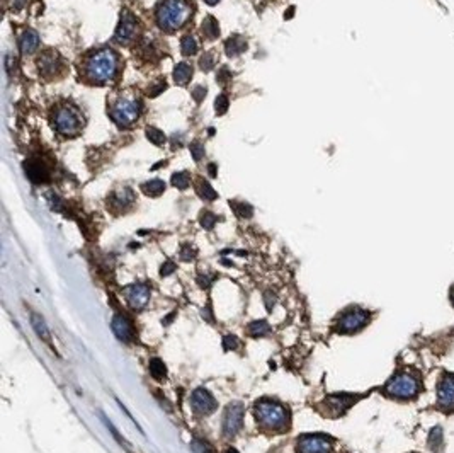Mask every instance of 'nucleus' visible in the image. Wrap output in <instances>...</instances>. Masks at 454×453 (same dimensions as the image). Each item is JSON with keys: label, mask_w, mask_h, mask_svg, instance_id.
I'll return each mask as SVG.
<instances>
[{"label": "nucleus", "mask_w": 454, "mask_h": 453, "mask_svg": "<svg viewBox=\"0 0 454 453\" xmlns=\"http://www.w3.org/2000/svg\"><path fill=\"white\" fill-rule=\"evenodd\" d=\"M119 72V56L109 48L90 53L83 62V77L90 84H108L116 79Z\"/></svg>", "instance_id": "f257e3e1"}, {"label": "nucleus", "mask_w": 454, "mask_h": 453, "mask_svg": "<svg viewBox=\"0 0 454 453\" xmlns=\"http://www.w3.org/2000/svg\"><path fill=\"white\" fill-rule=\"evenodd\" d=\"M192 7L188 0H165L157 11V22L163 31H177L191 19Z\"/></svg>", "instance_id": "f03ea898"}, {"label": "nucleus", "mask_w": 454, "mask_h": 453, "mask_svg": "<svg viewBox=\"0 0 454 453\" xmlns=\"http://www.w3.org/2000/svg\"><path fill=\"white\" fill-rule=\"evenodd\" d=\"M255 419L262 428L281 431L288 426V411L279 402L262 399L255 405Z\"/></svg>", "instance_id": "7ed1b4c3"}, {"label": "nucleus", "mask_w": 454, "mask_h": 453, "mask_svg": "<svg viewBox=\"0 0 454 453\" xmlns=\"http://www.w3.org/2000/svg\"><path fill=\"white\" fill-rule=\"evenodd\" d=\"M420 392V380L415 373L400 372L393 375L385 385V394L393 399H413Z\"/></svg>", "instance_id": "20e7f679"}, {"label": "nucleus", "mask_w": 454, "mask_h": 453, "mask_svg": "<svg viewBox=\"0 0 454 453\" xmlns=\"http://www.w3.org/2000/svg\"><path fill=\"white\" fill-rule=\"evenodd\" d=\"M53 128L63 136H75L83 126V116L70 104L58 106L53 113Z\"/></svg>", "instance_id": "39448f33"}, {"label": "nucleus", "mask_w": 454, "mask_h": 453, "mask_svg": "<svg viewBox=\"0 0 454 453\" xmlns=\"http://www.w3.org/2000/svg\"><path fill=\"white\" fill-rule=\"evenodd\" d=\"M140 111H141V108H140V102L136 99L125 97L119 99L111 108V118L116 125L129 126L140 118Z\"/></svg>", "instance_id": "423d86ee"}, {"label": "nucleus", "mask_w": 454, "mask_h": 453, "mask_svg": "<svg viewBox=\"0 0 454 453\" xmlns=\"http://www.w3.org/2000/svg\"><path fill=\"white\" fill-rule=\"evenodd\" d=\"M298 453H330L332 452V438L325 435H305L298 438L296 445Z\"/></svg>", "instance_id": "0eeeda50"}, {"label": "nucleus", "mask_w": 454, "mask_h": 453, "mask_svg": "<svg viewBox=\"0 0 454 453\" xmlns=\"http://www.w3.org/2000/svg\"><path fill=\"white\" fill-rule=\"evenodd\" d=\"M368 322H369V312L362 310V308H352V310L345 312V314L340 317L337 329H339V332L350 334V332H356V331H359V329H362Z\"/></svg>", "instance_id": "6e6552de"}, {"label": "nucleus", "mask_w": 454, "mask_h": 453, "mask_svg": "<svg viewBox=\"0 0 454 453\" xmlns=\"http://www.w3.org/2000/svg\"><path fill=\"white\" fill-rule=\"evenodd\" d=\"M437 407L442 411H454V375L446 373L437 385Z\"/></svg>", "instance_id": "1a4fd4ad"}, {"label": "nucleus", "mask_w": 454, "mask_h": 453, "mask_svg": "<svg viewBox=\"0 0 454 453\" xmlns=\"http://www.w3.org/2000/svg\"><path fill=\"white\" fill-rule=\"evenodd\" d=\"M243 412H245V409H243V405L238 404V402L230 404L228 407H226L225 419H223V435L232 438V436H235L236 433L242 429Z\"/></svg>", "instance_id": "9d476101"}, {"label": "nucleus", "mask_w": 454, "mask_h": 453, "mask_svg": "<svg viewBox=\"0 0 454 453\" xmlns=\"http://www.w3.org/2000/svg\"><path fill=\"white\" fill-rule=\"evenodd\" d=\"M38 70L45 79H53L56 77L60 73V70L63 68V62L62 56L58 55L53 49H48V51L41 53V56L38 58Z\"/></svg>", "instance_id": "9b49d317"}, {"label": "nucleus", "mask_w": 454, "mask_h": 453, "mask_svg": "<svg viewBox=\"0 0 454 453\" xmlns=\"http://www.w3.org/2000/svg\"><path fill=\"white\" fill-rule=\"evenodd\" d=\"M357 401V395L352 394H337V395H329L323 401V405H325V414L329 416H340Z\"/></svg>", "instance_id": "f8f14e48"}, {"label": "nucleus", "mask_w": 454, "mask_h": 453, "mask_svg": "<svg viewBox=\"0 0 454 453\" xmlns=\"http://www.w3.org/2000/svg\"><path fill=\"white\" fill-rule=\"evenodd\" d=\"M136 32H138V21H136L128 11H123L121 21H119V26L114 34L116 41L128 45V43H131L133 39H135Z\"/></svg>", "instance_id": "ddd939ff"}, {"label": "nucleus", "mask_w": 454, "mask_h": 453, "mask_svg": "<svg viewBox=\"0 0 454 453\" xmlns=\"http://www.w3.org/2000/svg\"><path fill=\"white\" fill-rule=\"evenodd\" d=\"M191 405L194 409V412H198V414H211L218 404H216L215 397L206 388H196L192 392Z\"/></svg>", "instance_id": "4468645a"}, {"label": "nucleus", "mask_w": 454, "mask_h": 453, "mask_svg": "<svg viewBox=\"0 0 454 453\" xmlns=\"http://www.w3.org/2000/svg\"><path fill=\"white\" fill-rule=\"evenodd\" d=\"M125 295H126V300H128V304L131 305L133 308L140 310V308H143L148 304L150 288L146 285H143V283H136V285H131L126 288Z\"/></svg>", "instance_id": "2eb2a0df"}, {"label": "nucleus", "mask_w": 454, "mask_h": 453, "mask_svg": "<svg viewBox=\"0 0 454 453\" xmlns=\"http://www.w3.org/2000/svg\"><path fill=\"white\" fill-rule=\"evenodd\" d=\"M24 171L28 174V178L31 179L34 184H43V182L49 181V171L43 162L34 161V159H29L24 162Z\"/></svg>", "instance_id": "dca6fc26"}, {"label": "nucleus", "mask_w": 454, "mask_h": 453, "mask_svg": "<svg viewBox=\"0 0 454 453\" xmlns=\"http://www.w3.org/2000/svg\"><path fill=\"white\" fill-rule=\"evenodd\" d=\"M111 325H112V332H114V336L119 341L129 342L133 339V327L128 319H126V315L116 314L114 317H112Z\"/></svg>", "instance_id": "f3484780"}, {"label": "nucleus", "mask_w": 454, "mask_h": 453, "mask_svg": "<svg viewBox=\"0 0 454 453\" xmlns=\"http://www.w3.org/2000/svg\"><path fill=\"white\" fill-rule=\"evenodd\" d=\"M39 46V34L34 31V29H28V31H24V34L21 36V39H19V48H21V51L24 53V55H28V53H32L36 51Z\"/></svg>", "instance_id": "a211bd4d"}, {"label": "nucleus", "mask_w": 454, "mask_h": 453, "mask_svg": "<svg viewBox=\"0 0 454 453\" xmlns=\"http://www.w3.org/2000/svg\"><path fill=\"white\" fill-rule=\"evenodd\" d=\"M247 49V41L242 36H232L228 41L225 43V51L228 56H238Z\"/></svg>", "instance_id": "6ab92c4d"}, {"label": "nucleus", "mask_w": 454, "mask_h": 453, "mask_svg": "<svg viewBox=\"0 0 454 453\" xmlns=\"http://www.w3.org/2000/svg\"><path fill=\"white\" fill-rule=\"evenodd\" d=\"M31 324H32V327H34L36 334L41 339H45L48 344H51V338H49V331H48V325H46L45 319L38 314H31Z\"/></svg>", "instance_id": "aec40b11"}, {"label": "nucleus", "mask_w": 454, "mask_h": 453, "mask_svg": "<svg viewBox=\"0 0 454 453\" xmlns=\"http://www.w3.org/2000/svg\"><path fill=\"white\" fill-rule=\"evenodd\" d=\"M192 77V68L188 63H179V65L173 68V81L179 85H186Z\"/></svg>", "instance_id": "412c9836"}, {"label": "nucleus", "mask_w": 454, "mask_h": 453, "mask_svg": "<svg viewBox=\"0 0 454 453\" xmlns=\"http://www.w3.org/2000/svg\"><path fill=\"white\" fill-rule=\"evenodd\" d=\"M133 191L129 188H123V189H119V191H116V193H112V198H111V203L112 205H118V206H128V205H131L133 203Z\"/></svg>", "instance_id": "4be33fe9"}, {"label": "nucleus", "mask_w": 454, "mask_h": 453, "mask_svg": "<svg viewBox=\"0 0 454 453\" xmlns=\"http://www.w3.org/2000/svg\"><path fill=\"white\" fill-rule=\"evenodd\" d=\"M141 189L146 196L157 198V196H160L165 191V182H163L162 179H153V181H150V182H145V184L141 186Z\"/></svg>", "instance_id": "5701e85b"}, {"label": "nucleus", "mask_w": 454, "mask_h": 453, "mask_svg": "<svg viewBox=\"0 0 454 453\" xmlns=\"http://www.w3.org/2000/svg\"><path fill=\"white\" fill-rule=\"evenodd\" d=\"M203 32L208 39H216L219 36V28H218V21H216L213 16H208V17L203 21Z\"/></svg>", "instance_id": "b1692460"}, {"label": "nucleus", "mask_w": 454, "mask_h": 453, "mask_svg": "<svg viewBox=\"0 0 454 453\" xmlns=\"http://www.w3.org/2000/svg\"><path fill=\"white\" fill-rule=\"evenodd\" d=\"M247 331H249V334L253 336V338H262V336L269 334L270 327H269V324H267L266 321H253V322H250V324H249Z\"/></svg>", "instance_id": "393cba45"}, {"label": "nucleus", "mask_w": 454, "mask_h": 453, "mask_svg": "<svg viewBox=\"0 0 454 453\" xmlns=\"http://www.w3.org/2000/svg\"><path fill=\"white\" fill-rule=\"evenodd\" d=\"M150 375L155 378V380H162L167 375V368L163 365V361L160 358H152L150 359Z\"/></svg>", "instance_id": "a878e982"}, {"label": "nucleus", "mask_w": 454, "mask_h": 453, "mask_svg": "<svg viewBox=\"0 0 454 453\" xmlns=\"http://www.w3.org/2000/svg\"><path fill=\"white\" fill-rule=\"evenodd\" d=\"M230 206L235 211L236 216L240 218H250L253 215V208L249 205V203H242V201H230Z\"/></svg>", "instance_id": "bb28decb"}, {"label": "nucleus", "mask_w": 454, "mask_h": 453, "mask_svg": "<svg viewBox=\"0 0 454 453\" xmlns=\"http://www.w3.org/2000/svg\"><path fill=\"white\" fill-rule=\"evenodd\" d=\"M198 193H199V196H201L203 199H206V201H213V199L218 198L216 191L211 188V184H209L208 181H199V184H198Z\"/></svg>", "instance_id": "cd10ccee"}, {"label": "nucleus", "mask_w": 454, "mask_h": 453, "mask_svg": "<svg viewBox=\"0 0 454 453\" xmlns=\"http://www.w3.org/2000/svg\"><path fill=\"white\" fill-rule=\"evenodd\" d=\"M180 49H182L184 55L192 56L198 53V43H196V39L192 36H184L182 41H180Z\"/></svg>", "instance_id": "c85d7f7f"}, {"label": "nucleus", "mask_w": 454, "mask_h": 453, "mask_svg": "<svg viewBox=\"0 0 454 453\" xmlns=\"http://www.w3.org/2000/svg\"><path fill=\"white\" fill-rule=\"evenodd\" d=\"M429 446L434 450V452L439 453L440 448H442V429L440 428H434L429 435Z\"/></svg>", "instance_id": "c756f323"}, {"label": "nucleus", "mask_w": 454, "mask_h": 453, "mask_svg": "<svg viewBox=\"0 0 454 453\" xmlns=\"http://www.w3.org/2000/svg\"><path fill=\"white\" fill-rule=\"evenodd\" d=\"M145 133H146V138H148L153 145H163V143H165V135H163L160 129L150 126V128H146Z\"/></svg>", "instance_id": "7c9ffc66"}, {"label": "nucleus", "mask_w": 454, "mask_h": 453, "mask_svg": "<svg viewBox=\"0 0 454 453\" xmlns=\"http://www.w3.org/2000/svg\"><path fill=\"white\" fill-rule=\"evenodd\" d=\"M189 176L188 172H175L172 176V184L175 186L177 189H188L189 188Z\"/></svg>", "instance_id": "2f4dec72"}, {"label": "nucleus", "mask_w": 454, "mask_h": 453, "mask_svg": "<svg viewBox=\"0 0 454 453\" xmlns=\"http://www.w3.org/2000/svg\"><path fill=\"white\" fill-rule=\"evenodd\" d=\"M216 222H218V216H216L215 213H211V211L201 213V225L204 226L206 230H211Z\"/></svg>", "instance_id": "473e14b6"}, {"label": "nucleus", "mask_w": 454, "mask_h": 453, "mask_svg": "<svg viewBox=\"0 0 454 453\" xmlns=\"http://www.w3.org/2000/svg\"><path fill=\"white\" fill-rule=\"evenodd\" d=\"M199 66H201L203 72H209V70L215 66V55H213V51L204 53V56H201V60H199Z\"/></svg>", "instance_id": "72a5a7b5"}, {"label": "nucleus", "mask_w": 454, "mask_h": 453, "mask_svg": "<svg viewBox=\"0 0 454 453\" xmlns=\"http://www.w3.org/2000/svg\"><path fill=\"white\" fill-rule=\"evenodd\" d=\"M215 106H216V114H225V113L228 111V97H226L225 94H219L215 101Z\"/></svg>", "instance_id": "f704fd0d"}, {"label": "nucleus", "mask_w": 454, "mask_h": 453, "mask_svg": "<svg viewBox=\"0 0 454 453\" xmlns=\"http://www.w3.org/2000/svg\"><path fill=\"white\" fill-rule=\"evenodd\" d=\"M191 155L196 162H199L203 157H204V146H203L201 142H192L191 143Z\"/></svg>", "instance_id": "c9c22d12"}, {"label": "nucleus", "mask_w": 454, "mask_h": 453, "mask_svg": "<svg viewBox=\"0 0 454 453\" xmlns=\"http://www.w3.org/2000/svg\"><path fill=\"white\" fill-rule=\"evenodd\" d=\"M191 448L194 453H213L211 446H209L208 443L201 441V439H194V441L191 443Z\"/></svg>", "instance_id": "e433bc0d"}, {"label": "nucleus", "mask_w": 454, "mask_h": 453, "mask_svg": "<svg viewBox=\"0 0 454 453\" xmlns=\"http://www.w3.org/2000/svg\"><path fill=\"white\" fill-rule=\"evenodd\" d=\"M196 258V249L192 247L191 244H184L182 249H180V259L182 261H191V259Z\"/></svg>", "instance_id": "4c0bfd02"}, {"label": "nucleus", "mask_w": 454, "mask_h": 453, "mask_svg": "<svg viewBox=\"0 0 454 453\" xmlns=\"http://www.w3.org/2000/svg\"><path fill=\"white\" fill-rule=\"evenodd\" d=\"M165 87H167L165 81H163V79H160V81L157 82V85H153V87L148 89V96H150V97H155V96L162 94V92L165 91Z\"/></svg>", "instance_id": "58836bf2"}, {"label": "nucleus", "mask_w": 454, "mask_h": 453, "mask_svg": "<svg viewBox=\"0 0 454 453\" xmlns=\"http://www.w3.org/2000/svg\"><path fill=\"white\" fill-rule=\"evenodd\" d=\"M223 348H225L226 351L236 349L238 348V339H236L235 336H225V338H223Z\"/></svg>", "instance_id": "ea45409f"}, {"label": "nucleus", "mask_w": 454, "mask_h": 453, "mask_svg": "<svg viewBox=\"0 0 454 453\" xmlns=\"http://www.w3.org/2000/svg\"><path fill=\"white\" fill-rule=\"evenodd\" d=\"M206 96V87H203V85H196L194 89H192V97H194L196 102H201L203 99H204Z\"/></svg>", "instance_id": "a19ab883"}, {"label": "nucleus", "mask_w": 454, "mask_h": 453, "mask_svg": "<svg viewBox=\"0 0 454 453\" xmlns=\"http://www.w3.org/2000/svg\"><path fill=\"white\" fill-rule=\"evenodd\" d=\"M228 81H232V72H230L228 68H225V66H223V68L218 72V82H219V84H226Z\"/></svg>", "instance_id": "79ce46f5"}, {"label": "nucleus", "mask_w": 454, "mask_h": 453, "mask_svg": "<svg viewBox=\"0 0 454 453\" xmlns=\"http://www.w3.org/2000/svg\"><path fill=\"white\" fill-rule=\"evenodd\" d=\"M173 269H175V264H173L172 261H167V262H163L162 269H160V275H162V276H169L170 273H173Z\"/></svg>", "instance_id": "37998d69"}, {"label": "nucleus", "mask_w": 454, "mask_h": 453, "mask_svg": "<svg viewBox=\"0 0 454 453\" xmlns=\"http://www.w3.org/2000/svg\"><path fill=\"white\" fill-rule=\"evenodd\" d=\"M211 281H213V276L209 278L208 275H201L198 278V283H199V286H201V288H208V286L211 285Z\"/></svg>", "instance_id": "c03bdc74"}, {"label": "nucleus", "mask_w": 454, "mask_h": 453, "mask_svg": "<svg viewBox=\"0 0 454 453\" xmlns=\"http://www.w3.org/2000/svg\"><path fill=\"white\" fill-rule=\"evenodd\" d=\"M208 172L211 178H216V164H209L208 165Z\"/></svg>", "instance_id": "a18cd8bd"}, {"label": "nucleus", "mask_w": 454, "mask_h": 453, "mask_svg": "<svg viewBox=\"0 0 454 453\" xmlns=\"http://www.w3.org/2000/svg\"><path fill=\"white\" fill-rule=\"evenodd\" d=\"M293 14H295V7H289L288 11H286L284 17H286V19H291V17H293Z\"/></svg>", "instance_id": "49530a36"}, {"label": "nucleus", "mask_w": 454, "mask_h": 453, "mask_svg": "<svg viewBox=\"0 0 454 453\" xmlns=\"http://www.w3.org/2000/svg\"><path fill=\"white\" fill-rule=\"evenodd\" d=\"M14 5H16V9L19 11V9H22V5H24V0H16Z\"/></svg>", "instance_id": "de8ad7c7"}, {"label": "nucleus", "mask_w": 454, "mask_h": 453, "mask_svg": "<svg viewBox=\"0 0 454 453\" xmlns=\"http://www.w3.org/2000/svg\"><path fill=\"white\" fill-rule=\"evenodd\" d=\"M206 4H209V5H215V4H218L219 0H204Z\"/></svg>", "instance_id": "09e8293b"}, {"label": "nucleus", "mask_w": 454, "mask_h": 453, "mask_svg": "<svg viewBox=\"0 0 454 453\" xmlns=\"http://www.w3.org/2000/svg\"><path fill=\"white\" fill-rule=\"evenodd\" d=\"M225 453H238V452H236L235 448H228V450H225Z\"/></svg>", "instance_id": "8fccbe9b"}, {"label": "nucleus", "mask_w": 454, "mask_h": 453, "mask_svg": "<svg viewBox=\"0 0 454 453\" xmlns=\"http://www.w3.org/2000/svg\"><path fill=\"white\" fill-rule=\"evenodd\" d=\"M451 302H453V304H454V288L451 290Z\"/></svg>", "instance_id": "3c124183"}]
</instances>
